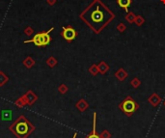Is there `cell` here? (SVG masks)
Returning a JSON list of instances; mask_svg holds the SVG:
<instances>
[{
  "label": "cell",
  "instance_id": "cell-1",
  "mask_svg": "<svg viewBox=\"0 0 165 138\" xmlns=\"http://www.w3.org/2000/svg\"><path fill=\"white\" fill-rule=\"evenodd\" d=\"M81 18L94 30V32L100 33L114 18V14L103 3L96 0L82 14Z\"/></svg>",
  "mask_w": 165,
  "mask_h": 138
},
{
  "label": "cell",
  "instance_id": "cell-2",
  "mask_svg": "<svg viewBox=\"0 0 165 138\" xmlns=\"http://www.w3.org/2000/svg\"><path fill=\"white\" fill-rule=\"evenodd\" d=\"M9 129L16 135L18 138H26L29 134L32 133V131L35 129V126L32 125L29 121L25 119L23 115H21Z\"/></svg>",
  "mask_w": 165,
  "mask_h": 138
},
{
  "label": "cell",
  "instance_id": "cell-3",
  "mask_svg": "<svg viewBox=\"0 0 165 138\" xmlns=\"http://www.w3.org/2000/svg\"><path fill=\"white\" fill-rule=\"evenodd\" d=\"M139 108V104L136 103L132 99V97L128 96L124 100L122 103L119 104V109L123 113L128 116V117H131L134 112H136Z\"/></svg>",
  "mask_w": 165,
  "mask_h": 138
},
{
  "label": "cell",
  "instance_id": "cell-4",
  "mask_svg": "<svg viewBox=\"0 0 165 138\" xmlns=\"http://www.w3.org/2000/svg\"><path fill=\"white\" fill-rule=\"evenodd\" d=\"M53 28H51L48 32L39 33V34L35 35V37L29 41H26L25 43H33L36 46H45L50 43V37H49V33L52 31Z\"/></svg>",
  "mask_w": 165,
  "mask_h": 138
},
{
  "label": "cell",
  "instance_id": "cell-5",
  "mask_svg": "<svg viewBox=\"0 0 165 138\" xmlns=\"http://www.w3.org/2000/svg\"><path fill=\"white\" fill-rule=\"evenodd\" d=\"M62 37L65 39L68 42H71L76 38L77 36V33L75 30V28H73L71 26H68V27H64L63 28V31L61 33Z\"/></svg>",
  "mask_w": 165,
  "mask_h": 138
},
{
  "label": "cell",
  "instance_id": "cell-6",
  "mask_svg": "<svg viewBox=\"0 0 165 138\" xmlns=\"http://www.w3.org/2000/svg\"><path fill=\"white\" fill-rule=\"evenodd\" d=\"M85 138H100V134L97 132V113H94V119H93V129Z\"/></svg>",
  "mask_w": 165,
  "mask_h": 138
},
{
  "label": "cell",
  "instance_id": "cell-7",
  "mask_svg": "<svg viewBox=\"0 0 165 138\" xmlns=\"http://www.w3.org/2000/svg\"><path fill=\"white\" fill-rule=\"evenodd\" d=\"M161 101H162V99L158 95V94H155V93H153V95L151 96L149 99H148V101H149V103L152 104L153 107L158 106L159 103H161Z\"/></svg>",
  "mask_w": 165,
  "mask_h": 138
},
{
  "label": "cell",
  "instance_id": "cell-8",
  "mask_svg": "<svg viewBox=\"0 0 165 138\" xmlns=\"http://www.w3.org/2000/svg\"><path fill=\"white\" fill-rule=\"evenodd\" d=\"M115 76L117 77L118 80L123 81V80H125L126 77H128V73H126L123 68H121L119 71H117L116 73H115Z\"/></svg>",
  "mask_w": 165,
  "mask_h": 138
},
{
  "label": "cell",
  "instance_id": "cell-9",
  "mask_svg": "<svg viewBox=\"0 0 165 138\" xmlns=\"http://www.w3.org/2000/svg\"><path fill=\"white\" fill-rule=\"evenodd\" d=\"M75 107L77 108L80 112H84L88 107H89V104L87 103V101L85 100H80L77 103L75 104Z\"/></svg>",
  "mask_w": 165,
  "mask_h": 138
},
{
  "label": "cell",
  "instance_id": "cell-10",
  "mask_svg": "<svg viewBox=\"0 0 165 138\" xmlns=\"http://www.w3.org/2000/svg\"><path fill=\"white\" fill-rule=\"evenodd\" d=\"M117 3L122 9L128 11L131 4V0H117Z\"/></svg>",
  "mask_w": 165,
  "mask_h": 138
},
{
  "label": "cell",
  "instance_id": "cell-11",
  "mask_svg": "<svg viewBox=\"0 0 165 138\" xmlns=\"http://www.w3.org/2000/svg\"><path fill=\"white\" fill-rule=\"evenodd\" d=\"M1 119L3 121H11L12 120V110H2Z\"/></svg>",
  "mask_w": 165,
  "mask_h": 138
},
{
  "label": "cell",
  "instance_id": "cell-12",
  "mask_svg": "<svg viewBox=\"0 0 165 138\" xmlns=\"http://www.w3.org/2000/svg\"><path fill=\"white\" fill-rule=\"evenodd\" d=\"M98 71H100V73H105L106 71L109 70V67L107 66V64L105 62L101 61L100 63V65L98 66Z\"/></svg>",
  "mask_w": 165,
  "mask_h": 138
},
{
  "label": "cell",
  "instance_id": "cell-13",
  "mask_svg": "<svg viewBox=\"0 0 165 138\" xmlns=\"http://www.w3.org/2000/svg\"><path fill=\"white\" fill-rule=\"evenodd\" d=\"M100 138H111V133L107 129H104L100 133Z\"/></svg>",
  "mask_w": 165,
  "mask_h": 138
},
{
  "label": "cell",
  "instance_id": "cell-14",
  "mask_svg": "<svg viewBox=\"0 0 165 138\" xmlns=\"http://www.w3.org/2000/svg\"><path fill=\"white\" fill-rule=\"evenodd\" d=\"M130 83H131V85H132L133 88H138L140 86V80L137 78V77H134L132 80H131Z\"/></svg>",
  "mask_w": 165,
  "mask_h": 138
},
{
  "label": "cell",
  "instance_id": "cell-15",
  "mask_svg": "<svg viewBox=\"0 0 165 138\" xmlns=\"http://www.w3.org/2000/svg\"><path fill=\"white\" fill-rule=\"evenodd\" d=\"M90 73L93 74V75H96L98 73V66H96V65H93L92 67L90 68Z\"/></svg>",
  "mask_w": 165,
  "mask_h": 138
},
{
  "label": "cell",
  "instance_id": "cell-16",
  "mask_svg": "<svg viewBox=\"0 0 165 138\" xmlns=\"http://www.w3.org/2000/svg\"><path fill=\"white\" fill-rule=\"evenodd\" d=\"M131 18H135V16H134L132 13H128V16H126V19H128L130 22H132V19Z\"/></svg>",
  "mask_w": 165,
  "mask_h": 138
},
{
  "label": "cell",
  "instance_id": "cell-17",
  "mask_svg": "<svg viewBox=\"0 0 165 138\" xmlns=\"http://www.w3.org/2000/svg\"><path fill=\"white\" fill-rule=\"evenodd\" d=\"M67 90H68V88L66 87L64 84H62V85H61V87L59 88V91H60V92H61L62 94H65L66 92H67Z\"/></svg>",
  "mask_w": 165,
  "mask_h": 138
},
{
  "label": "cell",
  "instance_id": "cell-18",
  "mask_svg": "<svg viewBox=\"0 0 165 138\" xmlns=\"http://www.w3.org/2000/svg\"><path fill=\"white\" fill-rule=\"evenodd\" d=\"M76 136H77V133H76V132H75V134H73V138H76Z\"/></svg>",
  "mask_w": 165,
  "mask_h": 138
},
{
  "label": "cell",
  "instance_id": "cell-19",
  "mask_svg": "<svg viewBox=\"0 0 165 138\" xmlns=\"http://www.w3.org/2000/svg\"><path fill=\"white\" fill-rule=\"evenodd\" d=\"M161 1H162V2H163V3L165 4V0H161Z\"/></svg>",
  "mask_w": 165,
  "mask_h": 138
},
{
  "label": "cell",
  "instance_id": "cell-20",
  "mask_svg": "<svg viewBox=\"0 0 165 138\" xmlns=\"http://www.w3.org/2000/svg\"><path fill=\"white\" fill-rule=\"evenodd\" d=\"M164 106H165V101H164Z\"/></svg>",
  "mask_w": 165,
  "mask_h": 138
}]
</instances>
